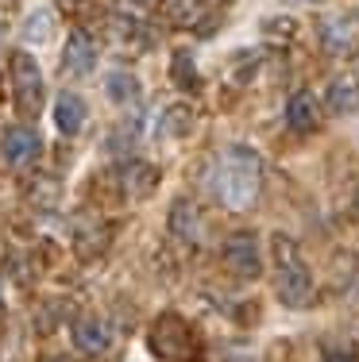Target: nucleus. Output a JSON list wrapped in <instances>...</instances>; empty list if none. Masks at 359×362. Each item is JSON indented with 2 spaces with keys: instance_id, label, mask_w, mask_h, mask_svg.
I'll return each mask as SVG.
<instances>
[{
  "instance_id": "nucleus-3",
  "label": "nucleus",
  "mask_w": 359,
  "mask_h": 362,
  "mask_svg": "<svg viewBox=\"0 0 359 362\" xmlns=\"http://www.w3.org/2000/svg\"><path fill=\"white\" fill-rule=\"evenodd\" d=\"M147 351L159 362H201L205 343H201L198 327L186 320V316L162 313L147 332Z\"/></svg>"
},
{
  "instance_id": "nucleus-20",
  "label": "nucleus",
  "mask_w": 359,
  "mask_h": 362,
  "mask_svg": "<svg viewBox=\"0 0 359 362\" xmlns=\"http://www.w3.org/2000/svg\"><path fill=\"white\" fill-rule=\"evenodd\" d=\"M113 35H116V42H124V47H135V50H143V47H151V39L147 35V28H143L139 20H132V16H116L113 20Z\"/></svg>"
},
{
  "instance_id": "nucleus-19",
  "label": "nucleus",
  "mask_w": 359,
  "mask_h": 362,
  "mask_svg": "<svg viewBox=\"0 0 359 362\" xmlns=\"http://www.w3.org/2000/svg\"><path fill=\"white\" fill-rule=\"evenodd\" d=\"M58 31V20H55V12H47V8H39V12H31L28 20H23V28H20V35L23 42H31V47H39V42H50V35Z\"/></svg>"
},
{
  "instance_id": "nucleus-2",
  "label": "nucleus",
  "mask_w": 359,
  "mask_h": 362,
  "mask_svg": "<svg viewBox=\"0 0 359 362\" xmlns=\"http://www.w3.org/2000/svg\"><path fill=\"white\" fill-rule=\"evenodd\" d=\"M270 251H275V297L286 308H305L313 300V274L302 258V247L278 231L270 239Z\"/></svg>"
},
{
  "instance_id": "nucleus-21",
  "label": "nucleus",
  "mask_w": 359,
  "mask_h": 362,
  "mask_svg": "<svg viewBox=\"0 0 359 362\" xmlns=\"http://www.w3.org/2000/svg\"><path fill=\"white\" fill-rule=\"evenodd\" d=\"M170 81H174L182 93H198L201 89V74H198V66H193L190 54H182V50L174 54V62H170Z\"/></svg>"
},
{
  "instance_id": "nucleus-17",
  "label": "nucleus",
  "mask_w": 359,
  "mask_h": 362,
  "mask_svg": "<svg viewBox=\"0 0 359 362\" xmlns=\"http://www.w3.org/2000/svg\"><path fill=\"white\" fill-rule=\"evenodd\" d=\"M193 108L190 105H170L166 112L159 116V135L162 139H182V135L193 132Z\"/></svg>"
},
{
  "instance_id": "nucleus-23",
  "label": "nucleus",
  "mask_w": 359,
  "mask_h": 362,
  "mask_svg": "<svg viewBox=\"0 0 359 362\" xmlns=\"http://www.w3.org/2000/svg\"><path fill=\"white\" fill-rule=\"evenodd\" d=\"M39 362H70V358H66V355H42Z\"/></svg>"
},
{
  "instance_id": "nucleus-28",
  "label": "nucleus",
  "mask_w": 359,
  "mask_h": 362,
  "mask_svg": "<svg viewBox=\"0 0 359 362\" xmlns=\"http://www.w3.org/2000/svg\"><path fill=\"white\" fill-rule=\"evenodd\" d=\"M139 4H147V0H139Z\"/></svg>"
},
{
  "instance_id": "nucleus-7",
  "label": "nucleus",
  "mask_w": 359,
  "mask_h": 362,
  "mask_svg": "<svg viewBox=\"0 0 359 362\" xmlns=\"http://www.w3.org/2000/svg\"><path fill=\"white\" fill-rule=\"evenodd\" d=\"M0 154H4V162L12 170H23V166H31V162L42 154V139H39V132L35 127H8L4 132V139H0Z\"/></svg>"
},
{
  "instance_id": "nucleus-15",
  "label": "nucleus",
  "mask_w": 359,
  "mask_h": 362,
  "mask_svg": "<svg viewBox=\"0 0 359 362\" xmlns=\"http://www.w3.org/2000/svg\"><path fill=\"white\" fill-rule=\"evenodd\" d=\"M120 181L127 185V197H147V193H155V185H159V170L151 166V162H127V166L120 170Z\"/></svg>"
},
{
  "instance_id": "nucleus-1",
  "label": "nucleus",
  "mask_w": 359,
  "mask_h": 362,
  "mask_svg": "<svg viewBox=\"0 0 359 362\" xmlns=\"http://www.w3.org/2000/svg\"><path fill=\"white\" fill-rule=\"evenodd\" d=\"M263 189V158L251 151V146L236 143L228 151L217 154L209 170V193L224 204L228 212H244L259 201Z\"/></svg>"
},
{
  "instance_id": "nucleus-9",
  "label": "nucleus",
  "mask_w": 359,
  "mask_h": 362,
  "mask_svg": "<svg viewBox=\"0 0 359 362\" xmlns=\"http://www.w3.org/2000/svg\"><path fill=\"white\" fill-rule=\"evenodd\" d=\"M324 105H329L332 116H352L359 112V66H348L329 81L324 89Z\"/></svg>"
},
{
  "instance_id": "nucleus-13",
  "label": "nucleus",
  "mask_w": 359,
  "mask_h": 362,
  "mask_svg": "<svg viewBox=\"0 0 359 362\" xmlns=\"http://www.w3.org/2000/svg\"><path fill=\"white\" fill-rule=\"evenodd\" d=\"M85 124V100L78 97V93H58L55 100V127L62 135H78Z\"/></svg>"
},
{
  "instance_id": "nucleus-27",
  "label": "nucleus",
  "mask_w": 359,
  "mask_h": 362,
  "mask_svg": "<svg viewBox=\"0 0 359 362\" xmlns=\"http://www.w3.org/2000/svg\"><path fill=\"white\" fill-rule=\"evenodd\" d=\"M355 212H359V185H355Z\"/></svg>"
},
{
  "instance_id": "nucleus-18",
  "label": "nucleus",
  "mask_w": 359,
  "mask_h": 362,
  "mask_svg": "<svg viewBox=\"0 0 359 362\" xmlns=\"http://www.w3.org/2000/svg\"><path fill=\"white\" fill-rule=\"evenodd\" d=\"M105 93L116 105H135V100H139V81H135L132 70H113L105 77Z\"/></svg>"
},
{
  "instance_id": "nucleus-24",
  "label": "nucleus",
  "mask_w": 359,
  "mask_h": 362,
  "mask_svg": "<svg viewBox=\"0 0 359 362\" xmlns=\"http://www.w3.org/2000/svg\"><path fill=\"white\" fill-rule=\"evenodd\" d=\"M0 320H4V293H0Z\"/></svg>"
},
{
  "instance_id": "nucleus-25",
  "label": "nucleus",
  "mask_w": 359,
  "mask_h": 362,
  "mask_svg": "<svg viewBox=\"0 0 359 362\" xmlns=\"http://www.w3.org/2000/svg\"><path fill=\"white\" fill-rule=\"evenodd\" d=\"M294 4H321V0H294Z\"/></svg>"
},
{
  "instance_id": "nucleus-10",
  "label": "nucleus",
  "mask_w": 359,
  "mask_h": 362,
  "mask_svg": "<svg viewBox=\"0 0 359 362\" xmlns=\"http://www.w3.org/2000/svg\"><path fill=\"white\" fill-rule=\"evenodd\" d=\"M97 70V42L89 31H74L62 50V74L66 77H89Z\"/></svg>"
},
{
  "instance_id": "nucleus-8",
  "label": "nucleus",
  "mask_w": 359,
  "mask_h": 362,
  "mask_svg": "<svg viewBox=\"0 0 359 362\" xmlns=\"http://www.w3.org/2000/svg\"><path fill=\"white\" fill-rule=\"evenodd\" d=\"M70 335H74V347L89 358L108 355V347H113V327L101 320V316H78L70 327Z\"/></svg>"
},
{
  "instance_id": "nucleus-14",
  "label": "nucleus",
  "mask_w": 359,
  "mask_h": 362,
  "mask_svg": "<svg viewBox=\"0 0 359 362\" xmlns=\"http://www.w3.org/2000/svg\"><path fill=\"white\" fill-rule=\"evenodd\" d=\"M317 119H321L317 100H313L305 89H297L294 97H290V105H286V124L294 127V132H313V127H317Z\"/></svg>"
},
{
  "instance_id": "nucleus-22",
  "label": "nucleus",
  "mask_w": 359,
  "mask_h": 362,
  "mask_svg": "<svg viewBox=\"0 0 359 362\" xmlns=\"http://www.w3.org/2000/svg\"><path fill=\"white\" fill-rule=\"evenodd\" d=\"M324 362H359L355 355H348V351H336V355H329Z\"/></svg>"
},
{
  "instance_id": "nucleus-16",
  "label": "nucleus",
  "mask_w": 359,
  "mask_h": 362,
  "mask_svg": "<svg viewBox=\"0 0 359 362\" xmlns=\"http://www.w3.org/2000/svg\"><path fill=\"white\" fill-rule=\"evenodd\" d=\"M170 231L182 243H198L201 239V216L190 201H174V209H170Z\"/></svg>"
},
{
  "instance_id": "nucleus-5",
  "label": "nucleus",
  "mask_w": 359,
  "mask_h": 362,
  "mask_svg": "<svg viewBox=\"0 0 359 362\" xmlns=\"http://www.w3.org/2000/svg\"><path fill=\"white\" fill-rule=\"evenodd\" d=\"M317 39H321L324 54L348 58L359 47V12H329V16H321Z\"/></svg>"
},
{
  "instance_id": "nucleus-12",
  "label": "nucleus",
  "mask_w": 359,
  "mask_h": 362,
  "mask_svg": "<svg viewBox=\"0 0 359 362\" xmlns=\"http://www.w3.org/2000/svg\"><path fill=\"white\" fill-rule=\"evenodd\" d=\"M74 243H78L81 255H101L108 243V228L97 220V212H81L74 220Z\"/></svg>"
},
{
  "instance_id": "nucleus-11",
  "label": "nucleus",
  "mask_w": 359,
  "mask_h": 362,
  "mask_svg": "<svg viewBox=\"0 0 359 362\" xmlns=\"http://www.w3.org/2000/svg\"><path fill=\"white\" fill-rule=\"evenodd\" d=\"M162 16H166V23L178 31L201 28L205 16H209V0H162Z\"/></svg>"
},
{
  "instance_id": "nucleus-26",
  "label": "nucleus",
  "mask_w": 359,
  "mask_h": 362,
  "mask_svg": "<svg viewBox=\"0 0 359 362\" xmlns=\"http://www.w3.org/2000/svg\"><path fill=\"white\" fill-rule=\"evenodd\" d=\"M0 35H4V12H0Z\"/></svg>"
},
{
  "instance_id": "nucleus-6",
  "label": "nucleus",
  "mask_w": 359,
  "mask_h": 362,
  "mask_svg": "<svg viewBox=\"0 0 359 362\" xmlns=\"http://www.w3.org/2000/svg\"><path fill=\"white\" fill-rule=\"evenodd\" d=\"M220 258H224L228 274H236L239 281H255L263 274V258H259V239H255V231H236V235H228Z\"/></svg>"
},
{
  "instance_id": "nucleus-4",
  "label": "nucleus",
  "mask_w": 359,
  "mask_h": 362,
  "mask_svg": "<svg viewBox=\"0 0 359 362\" xmlns=\"http://www.w3.org/2000/svg\"><path fill=\"white\" fill-rule=\"evenodd\" d=\"M8 70H12V89H16V105H20V112H23V116H39L42 93H47L39 62L28 54V50H16Z\"/></svg>"
}]
</instances>
